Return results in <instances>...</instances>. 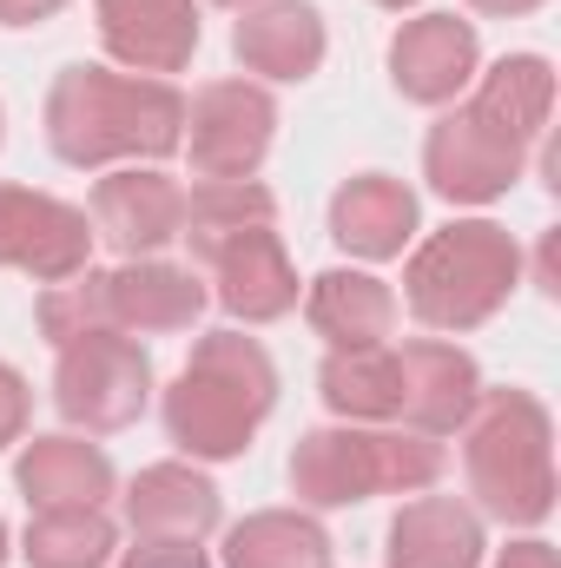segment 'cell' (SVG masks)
<instances>
[{
    "instance_id": "1",
    "label": "cell",
    "mask_w": 561,
    "mask_h": 568,
    "mask_svg": "<svg viewBox=\"0 0 561 568\" xmlns=\"http://www.w3.org/2000/svg\"><path fill=\"white\" fill-rule=\"evenodd\" d=\"M555 106V67L542 53H502L489 73H476L469 106L442 113L422 140V179L449 205H496L549 126Z\"/></svg>"
},
{
    "instance_id": "2",
    "label": "cell",
    "mask_w": 561,
    "mask_h": 568,
    "mask_svg": "<svg viewBox=\"0 0 561 568\" xmlns=\"http://www.w3.org/2000/svg\"><path fill=\"white\" fill-rule=\"evenodd\" d=\"M47 145L67 165H159L185 145V93L172 80L113 73V67H67L47 93Z\"/></svg>"
},
{
    "instance_id": "3",
    "label": "cell",
    "mask_w": 561,
    "mask_h": 568,
    "mask_svg": "<svg viewBox=\"0 0 561 568\" xmlns=\"http://www.w3.org/2000/svg\"><path fill=\"white\" fill-rule=\"evenodd\" d=\"M278 410V364L245 331H205L165 390V436L192 463H232Z\"/></svg>"
},
{
    "instance_id": "4",
    "label": "cell",
    "mask_w": 561,
    "mask_h": 568,
    "mask_svg": "<svg viewBox=\"0 0 561 568\" xmlns=\"http://www.w3.org/2000/svg\"><path fill=\"white\" fill-rule=\"evenodd\" d=\"M462 483L476 516L542 529L555 516V424L536 390H482L462 424Z\"/></svg>"
},
{
    "instance_id": "5",
    "label": "cell",
    "mask_w": 561,
    "mask_h": 568,
    "mask_svg": "<svg viewBox=\"0 0 561 568\" xmlns=\"http://www.w3.org/2000/svg\"><path fill=\"white\" fill-rule=\"evenodd\" d=\"M212 304L205 278L192 265H165V258H126L113 272H73V278L47 284L33 317H40V337L60 351L86 331H120V337H172V331H192L198 311Z\"/></svg>"
},
{
    "instance_id": "6",
    "label": "cell",
    "mask_w": 561,
    "mask_h": 568,
    "mask_svg": "<svg viewBox=\"0 0 561 568\" xmlns=\"http://www.w3.org/2000/svg\"><path fill=\"white\" fill-rule=\"evenodd\" d=\"M442 476V443L417 429L324 424L290 449V496L304 509H350L370 496H422Z\"/></svg>"
},
{
    "instance_id": "7",
    "label": "cell",
    "mask_w": 561,
    "mask_h": 568,
    "mask_svg": "<svg viewBox=\"0 0 561 568\" xmlns=\"http://www.w3.org/2000/svg\"><path fill=\"white\" fill-rule=\"evenodd\" d=\"M516 284H522V245L496 219H449L410 252L404 304L429 331H476L509 304Z\"/></svg>"
},
{
    "instance_id": "8",
    "label": "cell",
    "mask_w": 561,
    "mask_h": 568,
    "mask_svg": "<svg viewBox=\"0 0 561 568\" xmlns=\"http://www.w3.org/2000/svg\"><path fill=\"white\" fill-rule=\"evenodd\" d=\"M53 404L86 436H113V429L140 424L145 404H152V357H145V344L120 337V331H86V337L60 344Z\"/></svg>"
},
{
    "instance_id": "9",
    "label": "cell",
    "mask_w": 561,
    "mask_h": 568,
    "mask_svg": "<svg viewBox=\"0 0 561 568\" xmlns=\"http://www.w3.org/2000/svg\"><path fill=\"white\" fill-rule=\"evenodd\" d=\"M278 133V100L258 80H212L185 100V145L198 179H258Z\"/></svg>"
},
{
    "instance_id": "10",
    "label": "cell",
    "mask_w": 561,
    "mask_h": 568,
    "mask_svg": "<svg viewBox=\"0 0 561 568\" xmlns=\"http://www.w3.org/2000/svg\"><path fill=\"white\" fill-rule=\"evenodd\" d=\"M93 258V219L53 192L0 185V265L27 272L33 284H60L86 272Z\"/></svg>"
},
{
    "instance_id": "11",
    "label": "cell",
    "mask_w": 561,
    "mask_h": 568,
    "mask_svg": "<svg viewBox=\"0 0 561 568\" xmlns=\"http://www.w3.org/2000/svg\"><path fill=\"white\" fill-rule=\"evenodd\" d=\"M482 40L462 13H417L390 33V87L410 106H449L462 87H476Z\"/></svg>"
},
{
    "instance_id": "12",
    "label": "cell",
    "mask_w": 561,
    "mask_h": 568,
    "mask_svg": "<svg viewBox=\"0 0 561 568\" xmlns=\"http://www.w3.org/2000/svg\"><path fill=\"white\" fill-rule=\"evenodd\" d=\"M185 225V185L159 165H120L93 185V239L120 258H159Z\"/></svg>"
},
{
    "instance_id": "13",
    "label": "cell",
    "mask_w": 561,
    "mask_h": 568,
    "mask_svg": "<svg viewBox=\"0 0 561 568\" xmlns=\"http://www.w3.org/2000/svg\"><path fill=\"white\" fill-rule=\"evenodd\" d=\"M482 397V371L462 344H442V337H417L397 351V424L417 429V436H456L469 424Z\"/></svg>"
},
{
    "instance_id": "14",
    "label": "cell",
    "mask_w": 561,
    "mask_h": 568,
    "mask_svg": "<svg viewBox=\"0 0 561 568\" xmlns=\"http://www.w3.org/2000/svg\"><path fill=\"white\" fill-rule=\"evenodd\" d=\"M100 47L145 80L185 73L198 53V0H93Z\"/></svg>"
},
{
    "instance_id": "15",
    "label": "cell",
    "mask_w": 561,
    "mask_h": 568,
    "mask_svg": "<svg viewBox=\"0 0 561 568\" xmlns=\"http://www.w3.org/2000/svg\"><path fill=\"white\" fill-rule=\"evenodd\" d=\"M232 53H238L245 73L297 87V80H310L324 67L330 33H324V13L310 0H252V7H238Z\"/></svg>"
},
{
    "instance_id": "16",
    "label": "cell",
    "mask_w": 561,
    "mask_h": 568,
    "mask_svg": "<svg viewBox=\"0 0 561 568\" xmlns=\"http://www.w3.org/2000/svg\"><path fill=\"white\" fill-rule=\"evenodd\" d=\"M205 265H212V297L238 324H278V317L297 311V265H290V252H284V239L272 225L238 232Z\"/></svg>"
},
{
    "instance_id": "17",
    "label": "cell",
    "mask_w": 561,
    "mask_h": 568,
    "mask_svg": "<svg viewBox=\"0 0 561 568\" xmlns=\"http://www.w3.org/2000/svg\"><path fill=\"white\" fill-rule=\"evenodd\" d=\"M225 523L218 483L192 463H145L126 483V529L140 542H205Z\"/></svg>"
},
{
    "instance_id": "18",
    "label": "cell",
    "mask_w": 561,
    "mask_h": 568,
    "mask_svg": "<svg viewBox=\"0 0 561 568\" xmlns=\"http://www.w3.org/2000/svg\"><path fill=\"white\" fill-rule=\"evenodd\" d=\"M13 483H20V496H27L33 516H40V509H106V496L120 489L113 456H106L100 443L73 436V429L33 436V443L20 449V463H13Z\"/></svg>"
},
{
    "instance_id": "19",
    "label": "cell",
    "mask_w": 561,
    "mask_h": 568,
    "mask_svg": "<svg viewBox=\"0 0 561 568\" xmlns=\"http://www.w3.org/2000/svg\"><path fill=\"white\" fill-rule=\"evenodd\" d=\"M330 239L364 265L404 258V245L417 239V192L404 179H390V172L344 179L337 199H330Z\"/></svg>"
},
{
    "instance_id": "20",
    "label": "cell",
    "mask_w": 561,
    "mask_h": 568,
    "mask_svg": "<svg viewBox=\"0 0 561 568\" xmlns=\"http://www.w3.org/2000/svg\"><path fill=\"white\" fill-rule=\"evenodd\" d=\"M482 516L456 496H417L390 516L384 562L390 568H482Z\"/></svg>"
},
{
    "instance_id": "21",
    "label": "cell",
    "mask_w": 561,
    "mask_h": 568,
    "mask_svg": "<svg viewBox=\"0 0 561 568\" xmlns=\"http://www.w3.org/2000/svg\"><path fill=\"white\" fill-rule=\"evenodd\" d=\"M304 317H310V331L330 351H370V344H384L397 331V291L384 278H370V272L337 265V272H317L310 278Z\"/></svg>"
},
{
    "instance_id": "22",
    "label": "cell",
    "mask_w": 561,
    "mask_h": 568,
    "mask_svg": "<svg viewBox=\"0 0 561 568\" xmlns=\"http://www.w3.org/2000/svg\"><path fill=\"white\" fill-rule=\"evenodd\" d=\"M330 536L310 509H258L225 529V568H330Z\"/></svg>"
},
{
    "instance_id": "23",
    "label": "cell",
    "mask_w": 561,
    "mask_h": 568,
    "mask_svg": "<svg viewBox=\"0 0 561 568\" xmlns=\"http://www.w3.org/2000/svg\"><path fill=\"white\" fill-rule=\"evenodd\" d=\"M258 225H278V199H272L258 179H198V192L185 199L178 239H185L192 258L205 265L218 245H232L238 232H258Z\"/></svg>"
},
{
    "instance_id": "24",
    "label": "cell",
    "mask_w": 561,
    "mask_h": 568,
    "mask_svg": "<svg viewBox=\"0 0 561 568\" xmlns=\"http://www.w3.org/2000/svg\"><path fill=\"white\" fill-rule=\"evenodd\" d=\"M317 397L344 424H397V351H330L317 371Z\"/></svg>"
},
{
    "instance_id": "25",
    "label": "cell",
    "mask_w": 561,
    "mask_h": 568,
    "mask_svg": "<svg viewBox=\"0 0 561 568\" xmlns=\"http://www.w3.org/2000/svg\"><path fill=\"white\" fill-rule=\"evenodd\" d=\"M120 549V529L106 509H40L20 536L27 568H106Z\"/></svg>"
},
{
    "instance_id": "26",
    "label": "cell",
    "mask_w": 561,
    "mask_h": 568,
    "mask_svg": "<svg viewBox=\"0 0 561 568\" xmlns=\"http://www.w3.org/2000/svg\"><path fill=\"white\" fill-rule=\"evenodd\" d=\"M27 417H33V390L13 364H0V449H13L27 436Z\"/></svg>"
},
{
    "instance_id": "27",
    "label": "cell",
    "mask_w": 561,
    "mask_h": 568,
    "mask_svg": "<svg viewBox=\"0 0 561 568\" xmlns=\"http://www.w3.org/2000/svg\"><path fill=\"white\" fill-rule=\"evenodd\" d=\"M120 568H212V562H205L198 542H140V549L120 556Z\"/></svg>"
},
{
    "instance_id": "28",
    "label": "cell",
    "mask_w": 561,
    "mask_h": 568,
    "mask_svg": "<svg viewBox=\"0 0 561 568\" xmlns=\"http://www.w3.org/2000/svg\"><path fill=\"white\" fill-rule=\"evenodd\" d=\"M496 568H561V562L542 536H522V542H509V549L496 556Z\"/></svg>"
},
{
    "instance_id": "29",
    "label": "cell",
    "mask_w": 561,
    "mask_h": 568,
    "mask_svg": "<svg viewBox=\"0 0 561 568\" xmlns=\"http://www.w3.org/2000/svg\"><path fill=\"white\" fill-rule=\"evenodd\" d=\"M67 0H0V27H40V20H53Z\"/></svg>"
},
{
    "instance_id": "30",
    "label": "cell",
    "mask_w": 561,
    "mask_h": 568,
    "mask_svg": "<svg viewBox=\"0 0 561 568\" xmlns=\"http://www.w3.org/2000/svg\"><path fill=\"white\" fill-rule=\"evenodd\" d=\"M476 13H496V20H522V13H536L542 0H469Z\"/></svg>"
},
{
    "instance_id": "31",
    "label": "cell",
    "mask_w": 561,
    "mask_h": 568,
    "mask_svg": "<svg viewBox=\"0 0 561 568\" xmlns=\"http://www.w3.org/2000/svg\"><path fill=\"white\" fill-rule=\"evenodd\" d=\"M377 7H390V13H404V7H417V0H377Z\"/></svg>"
},
{
    "instance_id": "32",
    "label": "cell",
    "mask_w": 561,
    "mask_h": 568,
    "mask_svg": "<svg viewBox=\"0 0 561 568\" xmlns=\"http://www.w3.org/2000/svg\"><path fill=\"white\" fill-rule=\"evenodd\" d=\"M0 568H7V523H0Z\"/></svg>"
},
{
    "instance_id": "33",
    "label": "cell",
    "mask_w": 561,
    "mask_h": 568,
    "mask_svg": "<svg viewBox=\"0 0 561 568\" xmlns=\"http://www.w3.org/2000/svg\"><path fill=\"white\" fill-rule=\"evenodd\" d=\"M218 7H252V0H218Z\"/></svg>"
},
{
    "instance_id": "34",
    "label": "cell",
    "mask_w": 561,
    "mask_h": 568,
    "mask_svg": "<svg viewBox=\"0 0 561 568\" xmlns=\"http://www.w3.org/2000/svg\"><path fill=\"white\" fill-rule=\"evenodd\" d=\"M0 140H7V113H0Z\"/></svg>"
}]
</instances>
